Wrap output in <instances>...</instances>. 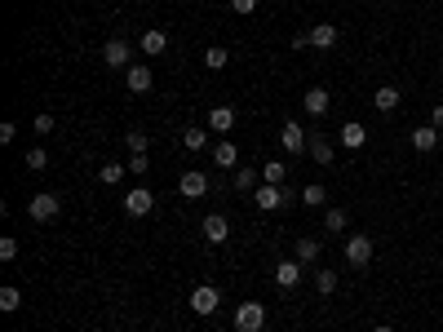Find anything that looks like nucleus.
Returning <instances> with one entry per match:
<instances>
[{
    "instance_id": "9d476101",
    "label": "nucleus",
    "mask_w": 443,
    "mask_h": 332,
    "mask_svg": "<svg viewBox=\"0 0 443 332\" xmlns=\"http://www.w3.org/2000/svg\"><path fill=\"white\" fill-rule=\"evenodd\" d=\"M125 84H129V93H147L151 84H155V75H151V66H142V62H134L125 71Z\"/></svg>"
},
{
    "instance_id": "a878e982",
    "label": "nucleus",
    "mask_w": 443,
    "mask_h": 332,
    "mask_svg": "<svg viewBox=\"0 0 443 332\" xmlns=\"http://www.w3.org/2000/svg\"><path fill=\"white\" fill-rule=\"evenodd\" d=\"M284 173H288V168L279 164V159H270V164L262 168V182H270V186H284Z\"/></svg>"
},
{
    "instance_id": "ea45409f",
    "label": "nucleus",
    "mask_w": 443,
    "mask_h": 332,
    "mask_svg": "<svg viewBox=\"0 0 443 332\" xmlns=\"http://www.w3.org/2000/svg\"><path fill=\"white\" fill-rule=\"evenodd\" d=\"M439 146H443V129H439Z\"/></svg>"
},
{
    "instance_id": "b1692460",
    "label": "nucleus",
    "mask_w": 443,
    "mask_h": 332,
    "mask_svg": "<svg viewBox=\"0 0 443 332\" xmlns=\"http://www.w3.org/2000/svg\"><path fill=\"white\" fill-rule=\"evenodd\" d=\"M18 306H23V292H18L14 283H9V288H0V310H5V315H14Z\"/></svg>"
},
{
    "instance_id": "dca6fc26",
    "label": "nucleus",
    "mask_w": 443,
    "mask_h": 332,
    "mask_svg": "<svg viewBox=\"0 0 443 332\" xmlns=\"http://www.w3.org/2000/svg\"><path fill=\"white\" fill-rule=\"evenodd\" d=\"M333 44H337V27L333 23L310 27V49H333Z\"/></svg>"
},
{
    "instance_id": "ddd939ff",
    "label": "nucleus",
    "mask_w": 443,
    "mask_h": 332,
    "mask_svg": "<svg viewBox=\"0 0 443 332\" xmlns=\"http://www.w3.org/2000/svg\"><path fill=\"white\" fill-rule=\"evenodd\" d=\"M337 138H342V146H346V151H359L364 142H368V129H364L359 120H351V125H342V133H337Z\"/></svg>"
},
{
    "instance_id": "6e6552de",
    "label": "nucleus",
    "mask_w": 443,
    "mask_h": 332,
    "mask_svg": "<svg viewBox=\"0 0 443 332\" xmlns=\"http://www.w3.org/2000/svg\"><path fill=\"white\" fill-rule=\"evenodd\" d=\"M200 231H204V240H209V244H226V240H231V222H226L222 213H209Z\"/></svg>"
},
{
    "instance_id": "2f4dec72",
    "label": "nucleus",
    "mask_w": 443,
    "mask_h": 332,
    "mask_svg": "<svg viewBox=\"0 0 443 332\" xmlns=\"http://www.w3.org/2000/svg\"><path fill=\"white\" fill-rule=\"evenodd\" d=\"M301 199H306V204H324V199H328V191H324L319 182H310L306 191H301Z\"/></svg>"
},
{
    "instance_id": "72a5a7b5",
    "label": "nucleus",
    "mask_w": 443,
    "mask_h": 332,
    "mask_svg": "<svg viewBox=\"0 0 443 332\" xmlns=\"http://www.w3.org/2000/svg\"><path fill=\"white\" fill-rule=\"evenodd\" d=\"M45 164H49V155H45V151H31V155H27V168H36V173H40Z\"/></svg>"
},
{
    "instance_id": "473e14b6",
    "label": "nucleus",
    "mask_w": 443,
    "mask_h": 332,
    "mask_svg": "<svg viewBox=\"0 0 443 332\" xmlns=\"http://www.w3.org/2000/svg\"><path fill=\"white\" fill-rule=\"evenodd\" d=\"M14 257H18V240L5 235V240H0V261H14Z\"/></svg>"
},
{
    "instance_id": "f3484780",
    "label": "nucleus",
    "mask_w": 443,
    "mask_h": 332,
    "mask_svg": "<svg viewBox=\"0 0 443 332\" xmlns=\"http://www.w3.org/2000/svg\"><path fill=\"white\" fill-rule=\"evenodd\" d=\"M209 129L213 133H231L235 129V107H213L209 111Z\"/></svg>"
},
{
    "instance_id": "4468645a",
    "label": "nucleus",
    "mask_w": 443,
    "mask_h": 332,
    "mask_svg": "<svg viewBox=\"0 0 443 332\" xmlns=\"http://www.w3.org/2000/svg\"><path fill=\"white\" fill-rule=\"evenodd\" d=\"M204 191H209V177H204L200 168H191V173H182V195H186V199H200Z\"/></svg>"
},
{
    "instance_id": "412c9836",
    "label": "nucleus",
    "mask_w": 443,
    "mask_h": 332,
    "mask_svg": "<svg viewBox=\"0 0 443 332\" xmlns=\"http://www.w3.org/2000/svg\"><path fill=\"white\" fill-rule=\"evenodd\" d=\"M293 257H297L301 266H310V261L319 257V244H315V240H297V244H293Z\"/></svg>"
},
{
    "instance_id": "0eeeda50",
    "label": "nucleus",
    "mask_w": 443,
    "mask_h": 332,
    "mask_svg": "<svg viewBox=\"0 0 443 332\" xmlns=\"http://www.w3.org/2000/svg\"><path fill=\"white\" fill-rule=\"evenodd\" d=\"M120 204H125V213H129V217H147L151 208H155V195H151L147 186H138V191H129L125 199H120Z\"/></svg>"
},
{
    "instance_id": "f704fd0d",
    "label": "nucleus",
    "mask_w": 443,
    "mask_h": 332,
    "mask_svg": "<svg viewBox=\"0 0 443 332\" xmlns=\"http://www.w3.org/2000/svg\"><path fill=\"white\" fill-rule=\"evenodd\" d=\"M18 138V125H14V120H5V125H0V142H5V146H9V142H14Z\"/></svg>"
},
{
    "instance_id": "2eb2a0df",
    "label": "nucleus",
    "mask_w": 443,
    "mask_h": 332,
    "mask_svg": "<svg viewBox=\"0 0 443 332\" xmlns=\"http://www.w3.org/2000/svg\"><path fill=\"white\" fill-rule=\"evenodd\" d=\"M168 49V31H160V27H151V31L142 36V53L147 58H160V53Z\"/></svg>"
},
{
    "instance_id": "c756f323",
    "label": "nucleus",
    "mask_w": 443,
    "mask_h": 332,
    "mask_svg": "<svg viewBox=\"0 0 443 332\" xmlns=\"http://www.w3.org/2000/svg\"><path fill=\"white\" fill-rule=\"evenodd\" d=\"M98 177H102L107 186H116L120 177H125V164H102V168H98Z\"/></svg>"
},
{
    "instance_id": "7c9ffc66",
    "label": "nucleus",
    "mask_w": 443,
    "mask_h": 332,
    "mask_svg": "<svg viewBox=\"0 0 443 332\" xmlns=\"http://www.w3.org/2000/svg\"><path fill=\"white\" fill-rule=\"evenodd\" d=\"M182 146L186 151H204V129H186L182 133Z\"/></svg>"
},
{
    "instance_id": "e433bc0d",
    "label": "nucleus",
    "mask_w": 443,
    "mask_h": 332,
    "mask_svg": "<svg viewBox=\"0 0 443 332\" xmlns=\"http://www.w3.org/2000/svg\"><path fill=\"white\" fill-rule=\"evenodd\" d=\"M31 129H36V133H53V116H36Z\"/></svg>"
},
{
    "instance_id": "a211bd4d",
    "label": "nucleus",
    "mask_w": 443,
    "mask_h": 332,
    "mask_svg": "<svg viewBox=\"0 0 443 332\" xmlns=\"http://www.w3.org/2000/svg\"><path fill=\"white\" fill-rule=\"evenodd\" d=\"M372 107L377 111H394L399 107V89H394V84H381V89L372 93Z\"/></svg>"
},
{
    "instance_id": "bb28decb",
    "label": "nucleus",
    "mask_w": 443,
    "mask_h": 332,
    "mask_svg": "<svg viewBox=\"0 0 443 332\" xmlns=\"http://www.w3.org/2000/svg\"><path fill=\"white\" fill-rule=\"evenodd\" d=\"M125 146H129V151H134V155H147V146H151V138H147V133H138V129H134V133H125Z\"/></svg>"
},
{
    "instance_id": "f8f14e48",
    "label": "nucleus",
    "mask_w": 443,
    "mask_h": 332,
    "mask_svg": "<svg viewBox=\"0 0 443 332\" xmlns=\"http://www.w3.org/2000/svg\"><path fill=\"white\" fill-rule=\"evenodd\" d=\"M301 107H306L310 111V116H328V107H333V98H328V89H319V84H315V89H306V98H301Z\"/></svg>"
},
{
    "instance_id": "393cba45",
    "label": "nucleus",
    "mask_w": 443,
    "mask_h": 332,
    "mask_svg": "<svg viewBox=\"0 0 443 332\" xmlns=\"http://www.w3.org/2000/svg\"><path fill=\"white\" fill-rule=\"evenodd\" d=\"M315 288L324 292V297H333L337 292V270H315Z\"/></svg>"
},
{
    "instance_id": "f03ea898",
    "label": "nucleus",
    "mask_w": 443,
    "mask_h": 332,
    "mask_svg": "<svg viewBox=\"0 0 443 332\" xmlns=\"http://www.w3.org/2000/svg\"><path fill=\"white\" fill-rule=\"evenodd\" d=\"M27 213H31L36 222H53V217L62 213V199L53 195V191H40V195H31V199H27Z\"/></svg>"
},
{
    "instance_id": "58836bf2",
    "label": "nucleus",
    "mask_w": 443,
    "mask_h": 332,
    "mask_svg": "<svg viewBox=\"0 0 443 332\" xmlns=\"http://www.w3.org/2000/svg\"><path fill=\"white\" fill-rule=\"evenodd\" d=\"M372 332H394V328H390V324H377V328H372Z\"/></svg>"
},
{
    "instance_id": "20e7f679",
    "label": "nucleus",
    "mask_w": 443,
    "mask_h": 332,
    "mask_svg": "<svg viewBox=\"0 0 443 332\" xmlns=\"http://www.w3.org/2000/svg\"><path fill=\"white\" fill-rule=\"evenodd\" d=\"M129 58H134V49H129L125 40H107L102 44V62H107L111 71H129V66H134Z\"/></svg>"
},
{
    "instance_id": "f257e3e1",
    "label": "nucleus",
    "mask_w": 443,
    "mask_h": 332,
    "mask_svg": "<svg viewBox=\"0 0 443 332\" xmlns=\"http://www.w3.org/2000/svg\"><path fill=\"white\" fill-rule=\"evenodd\" d=\"M266 328V306L262 301H244L235 310V332H262Z\"/></svg>"
},
{
    "instance_id": "c85d7f7f",
    "label": "nucleus",
    "mask_w": 443,
    "mask_h": 332,
    "mask_svg": "<svg viewBox=\"0 0 443 332\" xmlns=\"http://www.w3.org/2000/svg\"><path fill=\"white\" fill-rule=\"evenodd\" d=\"M235 191H257V177H253V168H235Z\"/></svg>"
},
{
    "instance_id": "aec40b11",
    "label": "nucleus",
    "mask_w": 443,
    "mask_h": 332,
    "mask_svg": "<svg viewBox=\"0 0 443 332\" xmlns=\"http://www.w3.org/2000/svg\"><path fill=\"white\" fill-rule=\"evenodd\" d=\"M412 146H417V151H435L439 146V129L435 125H430V129H417V133H412Z\"/></svg>"
},
{
    "instance_id": "4be33fe9",
    "label": "nucleus",
    "mask_w": 443,
    "mask_h": 332,
    "mask_svg": "<svg viewBox=\"0 0 443 332\" xmlns=\"http://www.w3.org/2000/svg\"><path fill=\"white\" fill-rule=\"evenodd\" d=\"M226 62H231V53H226L222 44H213V49H204V66H209V71H222Z\"/></svg>"
},
{
    "instance_id": "cd10ccee",
    "label": "nucleus",
    "mask_w": 443,
    "mask_h": 332,
    "mask_svg": "<svg viewBox=\"0 0 443 332\" xmlns=\"http://www.w3.org/2000/svg\"><path fill=\"white\" fill-rule=\"evenodd\" d=\"M346 222H351V217H346V208H328V213H324V226H328V231H346Z\"/></svg>"
},
{
    "instance_id": "423d86ee",
    "label": "nucleus",
    "mask_w": 443,
    "mask_h": 332,
    "mask_svg": "<svg viewBox=\"0 0 443 332\" xmlns=\"http://www.w3.org/2000/svg\"><path fill=\"white\" fill-rule=\"evenodd\" d=\"M253 204H257L262 208V213H270V208H284L288 204V191H284V186H257V191H253Z\"/></svg>"
},
{
    "instance_id": "5701e85b",
    "label": "nucleus",
    "mask_w": 443,
    "mask_h": 332,
    "mask_svg": "<svg viewBox=\"0 0 443 332\" xmlns=\"http://www.w3.org/2000/svg\"><path fill=\"white\" fill-rule=\"evenodd\" d=\"M310 155H315L319 164H333V142L328 138H310Z\"/></svg>"
},
{
    "instance_id": "7ed1b4c3",
    "label": "nucleus",
    "mask_w": 443,
    "mask_h": 332,
    "mask_svg": "<svg viewBox=\"0 0 443 332\" xmlns=\"http://www.w3.org/2000/svg\"><path fill=\"white\" fill-rule=\"evenodd\" d=\"M218 306H222V292L213 288V283H200V288L191 292V310H195V315H204V319H209Z\"/></svg>"
},
{
    "instance_id": "39448f33",
    "label": "nucleus",
    "mask_w": 443,
    "mask_h": 332,
    "mask_svg": "<svg viewBox=\"0 0 443 332\" xmlns=\"http://www.w3.org/2000/svg\"><path fill=\"white\" fill-rule=\"evenodd\" d=\"M346 261H351L355 270H364V266L372 261V240L368 235H351V240H346Z\"/></svg>"
},
{
    "instance_id": "c9c22d12",
    "label": "nucleus",
    "mask_w": 443,
    "mask_h": 332,
    "mask_svg": "<svg viewBox=\"0 0 443 332\" xmlns=\"http://www.w3.org/2000/svg\"><path fill=\"white\" fill-rule=\"evenodd\" d=\"M231 9H235V14H253V9H257V0H231Z\"/></svg>"
},
{
    "instance_id": "4c0bfd02",
    "label": "nucleus",
    "mask_w": 443,
    "mask_h": 332,
    "mask_svg": "<svg viewBox=\"0 0 443 332\" xmlns=\"http://www.w3.org/2000/svg\"><path fill=\"white\" fill-rule=\"evenodd\" d=\"M430 125H435V129H443V102H439L435 111H430Z\"/></svg>"
},
{
    "instance_id": "1a4fd4ad",
    "label": "nucleus",
    "mask_w": 443,
    "mask_h": 332,
    "mask_svg": "<svg viewBox=\"0 0 443 332\" xmlns=\"http://www.w3.org/2000/svg\"><path fill=\"white\" fill-rule=\"evenodd\" d=\"M279 142H284V151H293V155H301V151L310 146V142H306V129H301L297 120H288V125L279 129Z\"/></svg>"
},
{
    "instance_id": "9b49d317",
    "label": "nucleus",
    "mask_w": 443,
    "mask_h": 332,
    "mask_svg": "<svg viewBox=\"0 0 443 332\" xmlns=\"http://www.w3.org/2000/svg\"><path fill=\"white\" fill-rule=\"evenodd\" d=\"M275 283H279V288H297V283H301V261L297 257L275 261Z\"/></svg>"
},
{
    "instance_id": "6ab92c4d",
    "label": "nucleus",
    "mask_w": 443,
    "mask_h": 332,
    "mask_svg": "<svg viewBox=\"0 0 443 332\" xmlns=\"http://www.w3.org/2000/svg\"><path fill=\"white\" fill-rule=\"evenodd\" d=\"M213 159H218L222 168H235L240 164V146H235V142H218V146H213Z\"/></svg>"
}]
</instances>
